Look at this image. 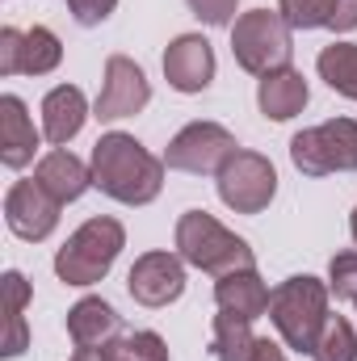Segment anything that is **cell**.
<instances>
[{
    "label": "cell",
    "instance_id": "1",
    "mask_svg": "<svg viewBox=\"0 0 357 361\" xmlns=\"http://www.w3.org/2000/svg\"><path fill=\"white\" fill-rule=\"evenodd\" d=\"M89 169H92V185L105 197L122 202V206H147L164 189V160L152 156L126 130H109L92 143Z\"/></svg>",
    "mask_w": 357,
    "mask_h": 361
},
{
    "label": "cell",
    "instance_id": "2",
    "mask_svg": "<svg viewBox=\"0 0 357 361\" xmlns=\"http://www.w3.org/2000/svg\"><path fill=\"white\" fill-rule=\"evenodd\" d=\"M328 281L311 277V273H298V277H286L282 286H273V298H269V319L277 328V336L286 341V349L294 353H311L324 324H328Z\"/></svg>",
    "mask_w": 357,
    "mask_h": 361
},
{
    "label": "cell",
    "instance_id": "3",
    "mask_svg": "<svg viewBox=\"0 0 357 361\" xmlns=\"http://www.w3.org/2000/svg\"><path fill=\"white\" fill-rule=\"evenodd\" d=\"M177 257L185 265L214 277H227L236 269H257V257L248 248V240H240L236 231H227L214 214L206 210H185L177 219Z\"/></svg>",
    "mask_w": 357,
    "mask_h": 361
},
{
    "label": "cell",
    "instance_id": "4",
    "mask_svg": "<svg viewBox=\"0 0 357 361\" xmlns=\"http://www.w3.org/2000/svg\"><path fill=\"white\" fill-rule=\"evenodd\" d=\"M122 248H126V227L109 214H97L89 223H80L68 235V244L55 252V277L63 286H97L114 269Z\"/></svg>",
    "mask_w": 357,
    "mask_h": 361
},
{
    "label": "cell",
    "instance_id": "5",
    "mask_svg": "<svg viewBox=\"0 0 357 361\" xmlns=\"http://www.w3.org/2000/svg\"><path fill=\"white\" fill-rule=\"evenodd\" d=\"M294 30L282 21L277 8H248L236 17L231 25V55L244 72L253 76H269L277 68H290L294 55Z\"/></svg>",
    "mask_w": 357,
    "mask_h": 361
},
{
    "label": "cell",
    "instance_id": "6",
    "mask_svg": "<svg viewBox=\"0 0 357 361\" xmlns=\"http://www.w3.org/2000/svg\"><path fill=\"white\" fill-rule=\"evenodd\" d=\"M290 160L303 177L357 173V122L353 118H328L320 126L298 130L290 139Z\"/></svg>",
    "mask_w": 357,
    "mask_h": 361
},
{
    "label": "cell",
    "instance_id": "7",
    "mask_svg": "<svg viewBox=\"0 0 357 361\" xmlns=\"http://www.w3.org/2000/svg\"><path fill=\"white\" fill-rule=\"evenodd\" d=\"M214 185H219V202L227 210H236V214H261L273 202V193H277V169L269 164V156L240 147L219 169Z\"/></svg>",
    "mask_w": 357,
    "mask_h": 361
},
{
    "label": "cell",
    "instance_id": "8",
    "mask_svg": "<svg viewBox=\"0 0 357 361\" xmlns=\"http://www.w3.org/2000/svg\"><path fill=\"white\" fill-rule=\"evenodd\" d=\"M240 152L236 135L219 122H189L181 126L164 152V169L173 173H189V177H219V169Z\"/></svg>",
    "mask_w": 357,
    "mask_h": 361
},
{
    "label": "cell",
    "instance_id": "9",
    "mask_svg": "<svg viewBox=\"0 0 357 361\" xmlns=\"http://www.w3.org/2000/svg\"><path fill=\"white\" fill-rule=\"evenodd\" d=\"M152 101V85L143 76V68L131 55H109L105 59V76H101V92L92 101V118L97 122H122L143 114Z\"/></svg>",
    "mask_w": 357,
    "mask_h": 361
},
{
    "label": "cell",
    "instance_id": "10",
    "mask_svg": "<svg viewBox=\"0 0 357 361\" xmlns=\"http://www.w3.org/2000/svg\"><path fill=\"white\" fill-rule=\"evenodd\" d=\"M59 210L63 202H55L38 180H13L4 193V223L17 240H30V244H42L59 227Z\"/></svg>",
    "mask_w": 357,
    "mask_h": 361
},
{
    "label": "cell",
    "instance_id": "11",
    "mask_svg": "<svg viewBox=\"0 0 357 361\" xmlns=\"http://www.w3.org/2000/svg\"><path fill=\"white\" fill-rule=\"evenodd\" d=\"M126 290L143 307H169L185 294V261L177 252H143L126 273Z\"/></svg>",
    "mask_w": 357,
    "mask_h": 361
},
{
    "label": "cell",
    "instance_id": "12",
    "mask_svg": "<svg viewBox=\"0 0 357 361\" xmlns=\"http://www.w3.org/2000/svg\"><path fill=\"white\" fill-rule=\"evenodd\" d=\"M164 80L177 92H206L214 80V47L202 34H177L164 51Z\"/></svg>",
    "mask_w": 357,
    "mask_h": 361
},
{
    "label": "cell",
    "instance_id": "13",
    "mask_svg": "<svg viewBox=\"0 0 357 361\" xmlns=\"http://www.w3.org/2000/svg\"><path fill=\"white\" fill-rule=\"evenodd\" d=\"M38 143H42V135L34 130V118H30L25 101L13 97V92H4L0 97V160H4V169L34 164Z\"/></svg>",
    "mask_w": 357,
    "mask_h": 361
},
{
    "label": "cell",
    "instance_id": "14",
    "mask_svg": "<svg viewBox=\"0 0 357 361\" xmlns=\"http://www.w3.org/2000/svg\"><path fill=\"white\" fill-rule=\"evenodd\" d=\"M85 118H89V101L76 85H55L42 97V135L51 147H68L85 130Z\"/></svg>",
    "mask_w": 357,
    "mask_h": 361
},
{
    "label": "cell",
    "instance_id": "15",
    "mask_svg": "<svg viewBox=\"0 0 357 361\" xmlns=\"http://www.w3.org/2000/svg\"><path fill=\"white\" fill-rule=\"evenodd\" d=\"M34 180L55 197V202H76V197H85V189L92 185V169L80 160V156H72L68 147H51L42 160H38V169H34Z\"/></svg>",
    "mask_w": 357,
    "mask_h": 361
},
{
    "label": "cell",
    "instance_id": "16",
    "mask_svg": "<svg viewBox=\"0 0 357 361\" xmlns=\"http://www.w3.org/2000/svg\"><path fill=\"white\" fill-rule=\"evenodd\" d=\"M269 298H273V290L265 286V277L257 269H236L227 273V277H219L214 281V302H219V311H227V315H240V319H261L269 315Z\"/></svg>",
    "mask_w": 357,
    "mask_h": 361
},
{
    "label": "cell",
    "instance_id": "17",
    "mask_svg": "<svg viewBox=\"0 0 357 361\" xmlns=\"http://www.w3.org/2000/svg\"><path fill=\"white\" fill-rule=\"evenodd\" d=\"M307 101H311V89H307L298 68H277V72L261 76V85H257V105H261V114L269 122L298 118L307 109Z\"/></svg>",
    "mask_w": 357,
    "mask_h": 361
},
{
    "label": "cell",
    "instance_id": "18",
    "mask_svg": "<svg viewBox=\"0 0 357 361\" xmlns=\"http://www.w3.org/2000/svg\"><path fill=\"white\" fill-rule=\"evenodd\" d=\"M118 328H122V315L97 294L80 298L68 311V336L76 349H105L109 341H118Z\"/></svg>",
    "mask_w": 357,
    "mask_h": 361
},
{
    "label": "cell",
    "instance_id": "19",
    "mask_svg": "<svg viewBox=\"0 0 357 361\" xmlns=\"http://www.w3.org/2000/svg\"><path fill=\"white\" fill-rule=\"evenodd\" d=\"M315 72H320V80L332 92L357 101V42H332V47H324L320 59H315Z\"/></svg>",
    "mask_w": 357,
    "mask_h": 361
},
{
    "label": "cell",
    "instance_id": "20",
    "mask_svg": "<svg viewBox=\"0 0 357 361\" xmlns=\"http://www.w3.org/2000/svg\"><path fill=\"white\" fill-rule=\"evenodd\" d=\"M253 345H257V336H253L248 319L227 315V311L214 315V328H210V357L214 361H248Z\"/></svg>",
    "mask_w": 357,
    "mask_h": 361
},
{
    "label": "cell",
    "instance_id": "21",
    "mask_svg": "<svg viewBox=\"0 0 357 361\" xmlns=\"http://www.w3.org/2000/svg\"><path fill=\"white\" fill-rule=\"evenodd\" d=\"M59 63H63V42H59V34L47 30V25L25 30V38H21V72H25V76H47V72H55Z\"/></svg>",
    "mask_w": 357,
    "mask_h": 361
},
{
    "label": "cell",
    "instance_id": "22",
    "mask_svg": "<svg viewBox=\"0 0 357 361\" xmlns=\"http://www.w3.org/2000/svg\"><path fill=\"white\" fill-rule=\"evenodd\" d=\"M311 357H315V361H357V332H353V324H349L345 315H328V324H324V332H320V341H315Z\"/></svg>",
    "mask_w": 357,
    "mask_h": 361
},
{
    "label": "cell",
    "instance_id": "23",
    "mask_svg": "<svg viewBox=\"0 0 357 361\" xmlns=\"http://www.w3.org/2000/svg\"><path fill=\"white\" fill-rule=\"evenodd\" d=\"M105 357L109 361H169V345L156 332H131V336L109 341Z\"/></svg>",
    "mask_w": 357,
    "mask_h": 361
},
{
    "label": "cell",
    "instance_id": "24",
    "mask_svg": "<svg viewBox=\"0 0 357 361\" xmlns=\"http://www.w3.org/2000/svg\"><path fill=\"white\" fill-rule=\"evenodd\" d=\"M332 4L337 0H277V13L290 30H324L332 21Z\"/></svg>",
    "mask_w": 357,
    "mask_h": 361
},
{
    "label": "cell",
    "instance_id": "25",
    "mask_svg": "<svg viewBox=\"0 0 357 361\" xmlns=\"http://www.w3.org/2000/svg\"><path fill=\"white\" fill-rule=\"evenodd\" d=\"M328 290L337 298L357 302V252H337L328 261Z\"/></svg>",
    "mask_w": 357,
    "mask_h": 361
},
{
    "label": "cell",
    "instance_id": "26",
    "mask_svg": "<svg viewBox=\"0 0 357 361\" xmlns=\"http://www.w3.org/2000/svg\"><path fill=\"white\" fill-rule=\"evenodd\" d=\"M185 4L206 25H236V4L240 0H185Z\"/></svg>",
    "mask_w": 357,
    "mask_h": 361
},
{
    "label": "cell",
    "instance_id": "27",
    "mask_svg": "<svg viewBox=\"0 0 357 361\" xmlns=\"http://www.w3.org/2000/svg\"><path fill=\"white\" fill-rule=\"evenodd\" d=\"M21 38H25V30H17V25L0 30V76H17L21 72Z\"/></svg>",
    "mask_w": 357,
    "mask_h": 361
},
{
    "label": "cell",
    "instance_id": "28",
    "mask_svg": "<svg viewBox=\"0 0 357 361\" xmlns=\"http://www.w3.org/2000/svg\"><path fill=\"white\" fill-rule=\"evenodd\" d=\"M114 8L118 0H68V13L76 17V25H101Z\"/></svg>",
    "mask_w": 357,
    "mask_h": 361
},
{
    "label": "cell",
    "instance_id": "29",
    "mask_svg": "<svg viewBox=\"0 0 357 361\" xmlns=\"http://www.w3.org/2000/svg\"><path fill=\"white\" fill-rule=\"evenodd\" d=\"M25 302H30V281H25V273L8 269L4 273V311H8V315H21Z\"/></svg>",
    "mask_w": 357,
    "mask_h": 361
},
{
    "label": "cell",
    "instance_id": "30",
    "mask_svg": "<svg viewBox=\"0 0 357 361\" xmlns=\"http://www.w3.org/2000/svg\"><path fill=\"white\" fill-rule=\"evenodd\" d=\"M328 30H337V34H353L357 30V0H337V4H332V21H328Z\"/></svg>",
    "mask_w": 357,
    "mask_h": 361
},
{
    "label": "cell",
    "instance_id": "31",
    "mask_svg": "<svg viewBox=\"0 0 357 361\" xmlns=\"http://www.w3.org/2000/svg\"><path fill=\"white\" fill-rule=\"evenodd\" d=\"M248 361H286V353H282V345H277V341L257 336V345H253V357H248Z\"/></svg>",
    "mask_w": 357,
    "mask_h": 361
},
{
    "label": "cell",
    "instance_id": "32",
    "mask_svg": "<svg viewBox=\"0 0 357 361\" xmlns=\"http://www.w3.org/2000/svg\"><path fill=\"white\" fill-rule=\"evenodd\" d=\"M72 361H109V357H105V349H76Z\"/></svg>",
    "mask_w": 357,
    "mask_h": 361
},
{
    "label": "cell",
    "instance_id": "33",
    "mask_svg": "<svg viewBox=\"0 0 357 361\" xmlns=\"http://www.w3.org/2000/svg\"><path fill=\"white\" fill-rule=\"evenodd\" d=\"M349 231H353V244H357V210H353V219H349Z\"/></svg>",
    "mask_w": 357,
    "mask_h": 361
}]
</instances>
